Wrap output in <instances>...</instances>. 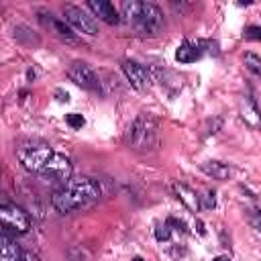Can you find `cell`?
I'll return each instance as SVG.
<instances>
[{
  "mask_svg": "<svg viewBox=\"0 0 261 261\" xmlns=\"http://www.w3.org/2000/svg\"><path fill=\"white\" fill-rule=\"evenodd\" d=\"M102 196V188L92 177H75L69 179L61 190H57L51 198L53 208L59 214H71L80 208H86L98 202Z\"/></svg>",
  "mask_w": 261,
  "mask_h": 261,
  "instance_id": "1",
  "label": "cell"
},
{
  "mask_svg": "<svg viewBox=\"0 0 261 261\" xmlns=\"http://www.w3.org/2000/svg\"><path fill=\"white\" fill-rule=\"evenodd\" d=\"M122 18L139 33L145 37H153L161 31L163 27V12L157 4L153 2H122L120 4Z\"/></svg>",
  "mask_w": 261,
  "mask_h": 261,
  "instance_id": "2",
  "label": "cell"
},
{
  "mask_svg": "<svg viewBox=\"0 0 261 261\" xmlns=\"http://www.w3.org/2000/svg\"><path fill=\"white\" fill-rule=\"evenodd\" d=\"M159 141V126L151 114H139L124 133V143L135 151H153Z\"/></svg>",
  "mask_w": 261,
  "mask_h": 261,
  "instance_id": "3",
  "label": "cell"
},
{
  "mask_svg": "<svg viewBox=\"0 0 261 261\" xmlns=\"http://www.w3.org/2000/svg\"><path fill=\"white\" fill-rule=\"evenodd\" d=\"M16 155H18V161L22 163L24 169L29 171H35V173H41V169L47 165V161L53 157V149L49 143L45 141H39V139H29V141H22L18 147H16Z\"/></svg>",
  "mask_w": 261,
  "mask_h": 261,
  "instance_id": "4",
  "label": "cell"
},
{
  "mask_svg": "<svg viewBox=\"0 0 261 261\" xmlns=\"http://www.w3.org/2000/svg\"><path fill=\"white\" fill-rule=\"evenodd\" d=\"M0 222H2L4 234H24L31 228L29 214L16 204H8V202L0 206Z\"/></svg>",
  "mask_w": 261,
  "mask_h": 261,
  "instance_id": "5",
  "label": "cell"
},
{
  "mask_svg": "<svg viewBox=\"0 0 261 261\" xmlns=\"http://www.w3.org/2000/svg\"><path fill=\"white\" fill-rule=\"evenodd\" d=\"M63 20L69 22L80 33L98 35V22H96V18L86 8H80V6H73V4L63 6Z\"/></svg>",
  "mask_w": 261,
  "mask_h": 261,
  "instance_id": "6",
  "label": "cell"
},
{
  "mask_svg": "<svg viewBox=\"0 0 261 261\" xmlns=\"http://www.w3.org/2000/svg\"><path fill=\"white\" fill-rule=\"evenodd\" d=\"M67 77L84 88V90H98L100 88V80H98V73L86 63V61H73L69 67H67Z\"/></svg>",
  "mask_w": 261,
  "mask_h": 261,
  "instance_id": "7",
  "label": "cell"
},
{
  "mask_svg": "<svg viewBox=\"0 0 261 261\" xmlns=\"http://www.w3.org/2000/svg\"><path fill=\"white\" fill-rule=\"evenodd\" d=\"M71 171H73V167H71V161L65 157V155H61V153H53V157L47 161V165L41 169V173L45 175V177H51V179H55V181H67L69 177H71Z\"/></svg>",
  "mask_w": 261,
  "mask_h": 261,
  "instance_id": "8",
  "label": "cell"
},
{
  "mask_svg": "<svg viewBox=\"0 0 261 261\" xmlns=\"http://www.w3.org/2000/svg\"><path fill=\"white\" fill-rule=\"evenodd\" d=\"M122 71H124L126 80L130 82V86L137 88V90H145V88L149 86V82H151L149 71H147L139 61L124 59V61H122Z\"/></svg>",
  "mask_w": 261,
  "mask_h": 261,
  "instance_id": "9",
  "label": "cell"
},
{
  "mask_svg": "<svg viewBox=\"0 0 261 261\" xmlns=\"http://www.w3.org/2000/svg\"><path fill=\"white\" fill-rule=\"evenodd\" d=\"M90 10H92V14L94 16H98L100 20H104L106 24H118L120 22V14H118V10L114 8V4L112 2H106V0H92V2H88L86 4Z\"/></svg>",
  "mask_w": 261,
  "mask_h": 261,
  "instance_id": "10",
  "label": "cell"
},
{
  "mask_svg": "<svg viewBox=\"0 0 261 261\" xmlns=\"http://www.w3.org/2000/svg\"><path fill=\"white\" fill-rule=\"evenodd\" d=\"M202 53H204V49H202V43H194V41H184L179 47H177V51H175V59L179 61V63H192V61H196V59H200L202 57Z\"/></svg>",
  "mask_w": 261,
  "mask_h": 261,
  "instance_id": "11",
  "label": "cell"
},
{
  "mask_svg": "<svg viewBox=\"0 0 261 261\" xmlns=\"http://www.w3.org/2000/svg\"><path fill=\"white\" fill-rule=\"evenodd\" d=\"M22 251L20 247L16 245V241L10 239V234H4L0 237V261H22Z\"/></svg>",
  "mask_w": 261,
  "mask_h": 261,
  "instance_id": "12",
  "label": "cell"
},
{
  "mask_svg": "<svg viewBox=\"0 0 261 261\" xmlns=\"http://www.w3.org/2000/svg\"><path fill=\"white\" fill-rule=\"evenodd\" d=\"M200 169H202L208 177H212V179H228V177L232 175V167H230L228 163L214 161V159L200 163Z\"/></svg>",
  "mask_w": 261,
  "mask_h": 261,
  "instance_id": "13",
  "label": "cell"
},
{
  "mask_svg": "<svg viewBox=\"0 0 261 261\" xmlns=\"http://www.w3.org/2000/svg\"><path fill=\"white\" fill-rule=\"evenodd\" d=\"M173 192H175V196L184 202V206L188 208V210H192V212H198L200 210V196L192 190V188H188L186 184H173Z\"/></svg>",
  "mask_w": 261,
  "mask_h": 261,
  "instance_id": "14",
  "label": "cell"
},
{
  "mask_svg": "<svg viewBox=\"0 0 261 261\" xmlns=\"http://www.w3.org/2000/svg\"><path fill=\"white\" fill-rule=\"evenodd\" d=\"M241 118L251 126V128H261V114L257 110V106L251 100H243L241 102Z\"/></svg>",
  "mask_w": 261,
  "mask_h": 261,
  "instance_id": "15",
  "label": "cell"
},
{
  "mask_svg": "<svg viewBox=\"0 0 261 261\" xmlns=\"http://www.w3.org/2000/svg\"><path fill=\"white\" fill-rule=\"evenodd\" d=\"M49 24L53 27V31L61 37V39H67V41H73L75 39V35H73V31L65 24V20H57V18H49Z\"/></svg>",
  "mask_w": 261,
  "mask_h": 261,
  "instance_id": "16",
  "label": "cell"
},
{
  "mask_svg": "<svg viewBox=\"0 0 261 261\" xmlns=\"http://www.w3.org/2000/svg\"><path fill=\"white\" fill-rule=\"evenodd\" d=\"M245 67L255 73V75H261V57L257 53H245Z\"/></svg>",
  "mask_w": 261,
  "mask_h": 261,
  "instance_id": "17",
  "label": "cell"
},
{
  "mask_svg": "<svg viewBox=\"0 0 261 261\" xmlns=\"http://www.w3.org/2000/svg\"><path fill=\"white\" fill-rule=\"evenodd\" d=\"M169 237H171V228H169V224H167V222H165V224H159V226L155 228V239H157L159 243L169 241Z\"/></svg>",
  "mask_w": 261,
  "mask_h": 261,
  "instance_id": "18",
  "label": "cell"
},
{
  "mask_svg": "<svg viewBox=\"0 0 261 261\" xmlns=\"http://www.w3.org/2000/svg\"><path fill=\"white\" fill-rule=\"evenodd\" d=\"M65 122H67L71 128H82L86 120H84V116H82V114H77V112H71V114H67V116H65Z\"/></svg>",
  "mask_w": 261,
  "mask_h": 261,
  "instance_id": "19",
  "label": "cell"
},
{
  "mask_svg": "<svg viewBox=\"0 0 261 261\" xmlns=\"http://www.w3.org/2000/svg\"><path fill=\"white\" fill-rule=\"evenodd\" d=\"M245 37H247V39H257V41H261V27H255V24L247 27Z\"/></svg>",
  "mask_w": 261,
  "mask_h": 261,
  "instance_id": "20",
  "label": "cell"
},
{
  "mask_svg": "<svg viewBox=\"0 0 261 261\" xmlns=\"http://www.w3.org/2000/svg\"><path fill=\"white\" fill-rule=\"evenodd\" d=\"M251 224L261 232V212H255V214L251 216Z\"/></svg>",
  "mask_w": 261,
  "mask_h": 261,
  "instance_id": "21",
  "label": "cell"
},
{
  "mask_svg": "<svg viewBox=\"0 0 261 261\" xmlns=\"http://www.w3.org/2000/svg\"><path fill=\"white\" fill-rule=\"evenodd\" d=\"M204 198H206L204 206H206V208H214V204H216V200H214V192H208Z\"/></svg>",
  "mask_w": 261,
  "mask_h": 261,
  "instance_id": "22",
  "label": "cell"
},
{
  "mask_svg": "<svg viewBox=\"0 0 261 261\" xmlns=\"http://www.w3.org/2000/svg\"><path fill=\"white\" fill-rule=\"evenodd\" d=\"M22 261H41L37 255H33V253H24L22 255Z\"/></svg>",
  "mask_w": 261,
  "mask_h": 261,
  "instance_id": "23",
  "label": "cell"
},
{
  "mask_svg": "<svg viewBox=\"0 0 261 261\" xmlns=\"http://www.w3.org/2000/svg\"><path fill=\"white\" fill-rule=\"evenodd\" d=\"M212 261H230V257H228V255H218V257H214Z\"/></svg>",
  "mask_w": 261,
  "mask_h": 261,
  "instance_id": "24",
  "label": "cell"
},
{
  "mask_svg": "<svg viewBox=\"0 0 261 261\" xmlns=\"http://www.w3.org/2000/svg\"><path fill=\"white\" fill-rule=\"evenodd\" d=\"M133 261H145V259H141V257H135V259H133Z\"/></svg>",
  "mask_w": 261,
  "mask_h": 261,
  "instance_id": "25",
  "label": "cell"
}]
</instances>
